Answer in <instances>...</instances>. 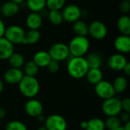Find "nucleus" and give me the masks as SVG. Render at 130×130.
Here are the masks:
<instances>
[{
    "label": "nucleus",
    "mask_w": 130,
    "mask_h": 130,
    "mask_svg": "<svg viewBox=\"0 0 130 130\" xmlns=\"http://www.w3.org/2000/svg\"><path fill=\"white\" fill-rule=\"evenodd\" d=\"M43 24V17L38 12H30L26 18V25L29 30H38Z\"/></svg>",
    "instance_id": "f3484780"
},
{
    "label": "nucleus",
    "mask_w": 130,
    "mask_h": 130,
    "mask_svg": "<svg viewBox=\"0 0 130 130\" xmlns=\"http://www.w3.org/2000/svg\"><path fill=\"white\" fill-rule=\"evenodd\" d=\"M24 72L21 69L11 67L4 74V80L9 85H18L24 77Z\"/></svg>",
    "instance_id": "ddd939ff"
},
{
    "label": "nucleus",
    "mask_w": 130,
    "mask_h": 130,
    "mask_svg": "<svg viewBox=\"0 0 130 130\" xmlns=\"http://www.w3.org/2000/svg\"><path fill=\"white\" fill-rule=\"evenodd\" d=\"M52 59L61 62L67 59L69 56V50L68 45L63 43H56L53 44L48 51Z\"/></svg>",
    "instance_id": "423d86ee"
},
{
    "label": "nucleus",
    "mask_w": 130,
    "mask_h": 130,
    "mask_svg": "<svg viewBox=\"0 0 130 130\" xmlns=\"http://www.w3.org/2000/svg\"><path fill=\"white\" fill-rule=\"evenodd\" d=\"M0 14H1V5H0Z\"/></svg>",
    "instance_id": "de8ad7c7"
},
{
    "label": "nucleus",
    "mask_w": 130,
    "mask_h": 130,
    "mask_svg": "<svg viewBox=\"0 0 130 130\" xmlns=\"http://www.w3.org/2000/svg\"><path fill=\"white\" fill-rule=\"evenodd\" d=\"M88 69V65L84 56H72L67 64V72L75 79L85 77Z\"/></svg>",
    "instance_id": "f257e3e1"
},
{
    "label": "nucleus",
    "mask_w": 130,
    "mask_h": 130,
    "mask_svg": "<svg viewBox=\"0 0 130 130\" xmlns=\"http://www.w3.org/2000/svg\"><path fill=\"white\" fill-rule=\"evenodd\" d=\"M51 57L47 51L40 50L37 52L33 57V61L37 64L39 68H44L51 61Z\"/></svg>",
    "instance_id": "a211bd4d"
},
{
    "label": "nucleus",
    "mask_w": 130,
    "mask_h": 130,
    "mask_svg": "<svg viewBox=\"0 0 130 130\" xmlns=\"http://www.w3.org/2000/svg\"><path fill=\"white\" fill-rule=\"evenodd\" d=\"M5 115H6L5 110L3 108L0 107V120H2L5 117Z\"/></svg>",
    "instance_id": "58836bf2"
},
{
    "label": "nucleus",
    "mask_w": 130,
    "mask_h": 130,
    "mask_svg": "<svg viewBox=\"0 0 130 130\" xmlns=\"http://www.w3.org/2000/svg\"><path fill=\"white\" fill-rule=\"evenodd\" d=\"M90 46V42L87 37L75 36L69 42L68 47L72 56H85Z\"/></svg>",
    "instance_id": "7ed1b4c3"
},
{
    "label": "nucleus",
    "mask_w": 130,
    "mask_h": 130,
    "mask_svg": "<svg viewBox=\"0 0 130 130\" xmlns=\"http://www.w3.org/2000/svg\"><path fill=\"white\" fill-rule=\"evenodd\" d=\"M21 94L29 99L34 98L40 91V83L36 77L24 75L18 84Z\"/></svg>",
    "instance_id": "f03ea898"
},
{
    "label": "nucleus",
    "mask_w": 130,
    "mask_h": 130,
    "mask_svg": "<svg viewBox=\"0 0 130 130\" xmlns=\"http://www.w3.org/2000/svg\"><path fill=\"white\" fill-rule=\"evenodd\" d=\"M127 62L126 57L119 53L111 55L107 59L108 67L113 71H123Z\"/></svg>",
    "instance_id": "f8f14e48"
},
{
    "label": "nucleus",
    "mask_w": 130,
    "mask_h": 130,
    "mask_svg": "<svg viewBox=\"0 0 130 130\" xmlns=\"http://www.w3.org/2000/svg\"><path fill=\"white\" fill-rule=\"evenodd\" d=\"M37 130H47V129H46V128L45 126H41V127L38 128Z\"/></svg>",
    "instance_id": "49530a36"
},
{
    "label": "nucleus",
    "mask_w": 130,
    "mask_h": 130,
    "mask_svg": "<svg viewBox=\"0 0 130 130\" xmlns=\"http://www.w3.org/2000/svg\"><path fill=\"white\" fill-rule=\"evenodd\" d=\"M27 8L31 12H40L46 7V0H26Z\"/></svg>",
    "instance_id": "a878e982"
},
{
    "label": "nucleus",
    "mask_w": 130,
    "mask_h": 130,
    "mask_svg": "<svg viewBox=\"0 0 130 130\" xmlns=\"http://www.w3.org/2000/svg\"><path fill=\"white\" fill-rule=\"evenodd\" d=\"M128 1H130V0H128Z\"/></svg>",
    "instance_id": "09e8293b"
},
{
    "label": "nucleus",
    "mask_w": 130,
    "mask_h": 130,
    "mask_svg": "<svg viewBox=\"0 0 130 130\" xmlns=\"http://www.w3.org/2000/svg\"><path fill=\"white\" fill-rule=\"evenodd\" d=\"M10 1L14 2H15V3L18 4V5H20V4H22L23 2H24L26 0H10Z\"/></svg>",
    "instance_id": "c03bdc74"
},
{
    "label": "nucleus",
    "mask_w": 130,
    "mask_h": 130,
    "mask_svg": "<svg viewBox=\"0 0 130 130\" xmlns=\"http://www.w3.org/2000/svg\"><path fill=\"white\" fill-rule=\"evenodd\" d=\"M123 71L124 72V73L127 75V76H129L130 75V63L129 62H127L126 65L125 66V67L123 68Z\"/></svg>",
    "instance_id": "4c0bfd02"
},
{
    "label": "nucleus",
    "mask_w": 130,
    "mask_h": 130,
    "mask_svg": "<svg viewBox=\"0 0 130 130\" xmlns=\"http://www.w3.org/2000/svg\"><path fill=\"white\" fill-rule=\"evenodd\" d=\"M80 127L82 129H86L87 128V121H83L80 123Z\"/></svg>",
    "instance_id": "a19ab883"
},
{
    "label": "nucleus",
    "mask_w": 130,
    "mask_h": 130,
    "mask_svg": "<svg viewBox=\"0 0 130 130\" xmlns=\"http://www.w3.org/2000/svg\"><path fill=\"white\" fill-rule=\"evenodd\" d=\"M23 68H24L23 72L24 75L33 76V77H35L37 75L40 69L33 60H30L25 62Z\"/></svg>",
    "instance_id": "cd10ccee"
},
{
    "label": "nucleus",
    "mask_w": 130,
    "mask_h": 130,
    "mask_svg": "<svg viewBox=\"0 0 130 130\" xmlns=\"http://www.w3.org/2000/svg\"><path fill=\"white\" fill-rule=\"evenodd\" d=\"M8 60L10 66L16 69H21L25 63V59L24 56L19 53H15V52H14L10 56Z\"/></svg>",
    "instance_id": "412c9836"
},
{
    "label": "nucleus",
    "mask_w": 130,
    "mask_h": 130,
    "mask_svg": "<svg viewBox=\"0 0 130 130\" xmlns=\"http://www.w3.org/2000/svg\"><path fill=\"white\" fill-rule=\"evenodd\" d=\"M24 110L28 116L37 118L38 116L43 114V106L39 100L30 98L26 102L24 105Z\"/></svg>",
    "instance_id": "9b49d317"
},
{
    "label": "nucleus",
    "mask_w": 130,
    "mask_h": 130,
    "mask_svg": "<svg viewBox=\"0 0 130 130\" xmlns=\"http://www.w3.org/2000/svg\"><path fill=\"white\" fill-rule=\"evenodd\" d=\"M20 9L18 4L8 0L1 5V14L6 18H11L16 15Z\"/></svg>",
    "instance_id": "dca6fc26"
},
{
    "label": "nucleus",
    "mask_w": 130,
    "mask_h": 130,
    "mask_svg": "<svg viewBox=\"0 0 130 130\" xmlns=\"http://www.w3.org/2000/svg\"><path fill=\"white\" fill-rule=\"evenodd\" d=\"M88 34L95 40H102L107 35V27L103 22L94 21L88 25Z\"/></svg>",
    "instance_id": "9d476101"
},
{
    "label": "nucleus",
    "mask_w": 130,
    "mask_h": 130,
    "mask_svg": "<svg viewBox=\"0 0 130 130\" xmlns=\"http://www.w3.org/2000/svg\"><path fill=\"white\" fill-rule=\"evenodd\" d=\"M26 31L19 25L13 24L5 28L4 37L14 45L21 44L24 42Z\"/></svg>",
    "instance_id": "20e7f679"
},
{
    "label": "nucleus",
    "mask_w": 130,
    "mask_h": 130,
    "mask_svg": "<svg viewBox=\"0 0 130 130\" xmlns=\"http://www.w3.org/2000/svg\"><path fill=\"white\" fill-rule=\"evenodd\" d=\"M60 66H59V62H57L56 60L51 59V61L49 62V64L46 66V69L48 72L50 73H56L59 70Z\"/></svg>",
    "instance_id": "473e14b6"
},
{
    "label": "nucleus",
    "mask_w": 130,
    "mask_h": 130,
    "mask_svg": "<svg viewBox=\"0 0 130 130\" xmlns=\"http://www.w3.org/2000/svg\"><path fill=\"white\" fill-rule=\"evenodd\" d=\"M14 52V45L8 41L5 37H0V59L8 60Z\"/></svg>",
    "instance_id": "2eb2a0df"
},
{
    "label": "nucleus",
    "mask_w": 130,
    "mask_h": 130,
    "mask_svg": "<svg viewBox=\"0 0 130 130\" xmlns=\"http://www.w3.org/2000/svg\"><path fill=\"white\" fill-rule=\"evenodd\" d=\"M63 18V21H66L69 23H74L76 21L79 20L82 14V9L75 4H70L68 5H65L61 11Z\"/></svg>",
    "instance_id": "1a4fd4ad"
},
{
    "label": "nucleus",
    "mask_w": 130,
    "mask_h": 130,
    "mask_svg": "<svg viewBox=\"0 0 130 130\" xmlns=\"http://www.w3.org/2000/svg\"><path fill=\"white\" fill-rule=\"evenodd\" d=\"M121 122L118 117V116H112L107 117L106 120L104 121L105 128L108 130H113L118 128L121 126Z\"/></svg>",
    "instance_id": "c756f323"
},
{
    "label": "nucleus",
    "mask_w": 130,
    "mask_h": 130,
    "mask_svg": "<svg viewBox=\"0 0 130 130\" xmlns=\"http://www.w3.org/2000/svg\"><path fill=\"white\" fill-rule=\"evenodd\" d=\"M40 39V33L38 30H29L25 34L23 44L34 45L36 44Z\"/></svg>",
    "instance_id": "b1692460"
},
{
    "label": "nucleus",
    "mask_w": 130,
    "mask_h": 130,
    "mask_svg": "<svg viewBox=\"0 0 130 130\" xmlns=\"http://www.w3.org/2000/svg\"><path fill=\"white\" fill-rule=\"evenodd\" d=\"M104 121L98 117H94L87 121V128L85 130H105Z\"/></svg>",
    "instance_id": "bb28decb"
},
{
    "label": "nucleus",
    "mask_w": 130,
    "mask_h": 130,
    "mask_svg": "<svg viewBox=\"0 0 130 130\" xmlns=\"http://www.w3.org/2000/svg\"><path fill=\"white\" fill-rule=\"evenodd\" d=\"M4 90V83L2 79H0V94Z\"/></svg>",
    "instance_id": "37998d69"
},
{
    "label": "nucleus",
    "mask_w": 130,
    "mask_h": 130,
    "mask_svg": "<svg viewBox=\"0 0 130 130\" xmlns=\"http://www.w3.org/2000/svg\"><path fill=\"white\" fill-rule=\"evenodd\" d=\"M89 69H100L103 63L102 57L96 53H90L85 58Z\"/></svg>",
    "instance_id": "5701e85b"
},
{
    "label": "nucleus",
    "mask_w": 130,
    "mask_h": 130,
    "mask_svg": "<svg viewBox=\"0 0 130 130\" xmlns=\"http://www.w3.org/2000/svg\"><path fill=\"white\" fill-rule=\"evenodd\" d=\"M94 91L98 97L103 100H106L116 96V92L113 84L108 81L101 80L94 85Z\"/></svg>",
    "instance_id": "0eeeda50"
},
{
    "label": "nucleus",
    "mask_w": 130,
    "mask_h": 130,
    "mask_svg": "<svg viewBox=\"0 0 130 130\" xmlns=\"http://www.w3.org/2000/svg\"><path fill=\"white\" fill-rule=\"evenodd\" d=\"M45 127L47 130H66L67 122L59 114H52L45 119Z\"/></svg>",
    "instance_id": "6e6552de"
},
{
    "label": "nucleus",
    "mask_w": 130,
    "mask_h": 130,
    "mask_svg": "<svg viewBox=\"0 0 130 130\" xmlns=\"http://www.w3.org/2000/svg\"><path fill=\"white\" fill-rule=\"evenodd\" d=\"M37 120L40 122V123H44V121H45V117L43 115V114H41V115H40V116H38L37 117Z\"/></svg>",
    "instance_id": "ea45409f"
},
{
    "label": "nucleus",
    "mask_w": 130,
    "mask_h": 130,
    "mask_svg": "<svg viewBox=\"0 0 130 130\" xmlns=\"http://www.w3.org/2000/svg\"><path fill=\"white\" fill-rule=\"evenodd\" d=\"M112 84H113V86L116 94H121V93L124 92L126 90L127 86H128L127 79L123 76L117 77Z\"/></svg>",
    "instance_id": "393cba45"
},
{
    "label": "nucleus",
    "mask_w": 130,
    "mask_h": 130,
    "mask_svg": "<svg viewBox=\"0 0 130 130\" xmlns=\"http://www.w3.org/2000/svg\"><path fill=\"white\" fill-rule=\"evenodd\" d=\"M113 130H125L123 129V127L122 126H119L118 128H117V129H113Z\"/></svg>",
    "instance_id": "a18cd8bd"
},
{
    "label": "nucleus",
    "mask_w": 130,
    "mask_h": 130,
    "mask_svg": "<svg viewBox=\"0 0 130 130\" xmlns=\"http://www.w3.org/2000/svg\"><path fill=\"white\" fill-rule=\"evenodd\" d=\"M114 47L116 50L121 54H126L130 52L129 35L121 34L114 40Z\"/></svg>",
    "instance_id": "4468645a"
},
{
    "label": "nucleus",
    "mask_w": 130,
    "mask_h": 130,
    "mask_svg": "<svg viewBox=\"0 0 130 130\" xmlns=\"http://www.w3.org/2000/svg\"><path fill=\"white\" fill-rule=\"evenodd\" d=\"M117 28L121 34L129 35L130 34V18L127 14H123L117 20Z\"/></svg>",
    "instance_id": "6ab92c4d"
},
{
    "label": "nucleus",
    "mask_w": 130,
    "mask_h": 130,
    "mask_svg": "<svg viewBox=\"0 0 130 130\" xmlns=\"http://www.w3.org/2000/svg\"><path fill=\"white\" fill-rule=\"evenodd\" d=\"M72 29L76 36L87 37L88 34V25L82 20H78L73 23Z\"/></svg>",
    "instance_id": "4be33fe9"
},
{
    "label": "nucleus",
    "mask_w": 130,
    "mask_h": 130,
    "mask_svg": "<svg viewBox=\"0 0 130 130\" xmlns=\"http://www.w3.org/2000/svg\"><path fill=\"white\" fill-rule=\"evenodd\" d=\"M5 25L4 21H2V18H0V37H4V34H5Z\"/></svg>",
    "instance_id": "e433bc0d"
},
{
    "label": "nucleus",
    "mask_w": 130,
    "mask_h": 130,
    "mask_svg": "<svg viewBox=\"0 0 130 130\" xmlns=\"http://www.w3.org/2000/svg\"><path fill=\"white\" fill-rule=\"evenodd\" d=\"M120 10L124 14H128L130 11V1L123 0L120 4Z\"/></svg>",
    "instance_id": "72a5a7b5"
},
{
    "label": "nucleus",
    "mask_w": 130,
    "mask_h": 130,
    "mask_svg": "<svg viewBox=\"0 0 130 130\" xmlns=\"http://www.w3.org/2000/svg\"><path fill=\"white\" fill-rule=\"evenodd\" d=\"M85 76L88 82L93 85L103 80V72L101 69H89Z\"/></svg>",
    "instance_id": "aec40b11"
},
{
    "label": "nucleus",
    "mask_w": 130,
    "mask_h": 130,
    "mask_svg": "<svg viewBox=\"0 0 130 130\" xmlns=\"http://www.w3.org/2000/svg\"><path fill=\"white\" fill-rule=\"evenodd\" d=\"M118 117H119L120 122L121 123H126L130 121V113H127V112L122 111L118 115Z\"/></svg>",
    "instance_id": "c9c22d12"
},
{
    "label": "nucleus",
    "mask_w": 130,
    "mask_h": 130,
    "mask_svg": "<svg viewBox=\"0 0 130 130\" xmlns=\"http://www.w3.org/2000/svg\"><path fill=\"white\" fill-rule=\"evenodd\" d=\"M47 18L50 22L56 26L60 25L63 21L62 14L59 10H49Z\"/></svg>",
    "instance_id": "c85d7f7f"
},
{
    "label": "nucleus",
    "mask_w": 130,
    "mask_h": 130,
    "mask_svg": "<svg viewBox=\"0 0 130 130\" xmlns=\"http://www.w3.org/2000/svg\"><path fill=\"white\" fill-rule=\"evenodd\" d=\"M102 112L107 117L118 116L122 112L121 99L116 96L104 100L101 106Z\"/></svg>",
    "instance_id": "39448f33"
},
{
    "label": "nucleus",
    "mask_w": 130,
    "mask_h": 130,
    "mask_svg": "<svg viewBox=\"0 0 130 130\" xmlns=\"http://www.w3.org/2000/svg\"><path fill=\"white\" fill-rule=\"evenodd\" d=\"M123 127L125 130H130V121L124 123V126Z\"/></svg>",
    "instance_id": "79ce46f5"
},
{
    "label": "nucleus",
    "mask_w": 130,
    "mask_h": 130,
    "mask_svg": "<svg viewBox=\"0 0 130 130\" xmlns=\"http://www.w3.org/2000/svg\"><path fill=\"white\" fill-rule=\"evenodd\" d=\"M121 107L122 111L130 113V99L129 98H125L121 100Z\"/></svg>",
    "instance_id": "f704fd0d"
},
{
    "label": "nucleus",
    "mask_w": 130,
    "mask_h": 130,
    "mask_svg": "<svg viewBox=\"0 0 130 130\" xmlns=\"http://www.w3.org/2000/svg\"><path fill=\"white\" fill-rule=\"evenodd\" d=\"M5 130H27V126L21 121L12 120L8 123Z\"/></svg>",
    "instance_id": "2f4dec72"
},
{
    "label": "nucleus",
    "mask_w": 130,
    "mask_h": 130,
    "mask_svg": "<svg viewBox=\"0 0 130 130\" xmlns=\"http://www.w3.org/2000/svg\"><path fill=\"white\" fill-rule=\"evenodd\" d=\"M66 5V0H46L48 10H61Z\"/></svg>",
    "instance_id": "7c9ffc66"
}]
</instances>
